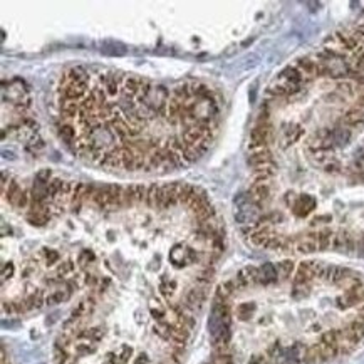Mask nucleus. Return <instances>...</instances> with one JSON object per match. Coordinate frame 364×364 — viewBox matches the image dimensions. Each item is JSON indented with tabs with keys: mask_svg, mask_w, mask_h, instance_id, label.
I'll return each mask as SVG.
<instances>
[{
	"mask_svg": "<svg viewBox=\"0 0 364 364\" xmlns=\"http://www.w3.org/2000/svg\"><path fill=\"white\" fill-rule=\"evenodd\" d=\"M87 71L81 66L71 67L69 71H66L62 74L61 79V86H69V84H79V82H89V78H87Z\"/></svg>",
	"mask_w": 364,
	"mask_h": 364,
	"instance_id": "423d86ee",
	"label": "nucleus"
},
{
	"mask_svg": "<svg viewBox=\"0 0 364 364\" xmlns=\"http://www.w3.org/2000/svg\"><path fill=\"white\" fill-rule=\"evenodd\" d=\"M351 136H353V133H351V129L346 128V126H341V128L332 129V143H334V148L346 146L351 141Z\"/></svg>",
	"mask_w": 364,
	"mask_h": 364,
	"instance_id": "2eb2a0df",
	"label": "nucleus"
},
{
	"mask_svg": "<svg viewBox=\"0 0 364 364\" xmlns=\"http://www.w3.org/2000/svg\"><path fill=\"white\" fill-rule=\"evenodd\" d=\"M3 312H7V314H17V304L15 302H3Z\"/></svg>",
	"mask_w": 364,
	"mask_h": 364,
	"instance_id": "e433bc0d",
	"label": "nucleus"
},
{
	"mask_svg": "<svg viewBox=\"0 0 364 364\" xmlns=\"http://www.w3.org/2000/svg\"><path fill=\"white\" fill-rule=\"evenodd\" d=\"M206 300V287H200V285H193L192 289L185 294L183 297V304L192 311H200Z\"/></svg>",
	"mask_w": 364,
	"mask_h": 364,
	"instance_id": "7ed1b4c3",
	"label": "nucleus"
},
{
	"mask_svg": "<svg viewBox=\"0 0 364 364\" xmlns=\"http://www.w3.org/2000/svg\"><path fill=\"white\" fill-rule=\"evenodd\" d=\"M59 134H61V138L64 139V141L69 145V143H74L76 136H78V131H76V128L71 122H62L61 126H59Z\"/></svg>",
	"mask_w": 364,
	"mask_h": 364,
	"instance_id": "6ab92c4d",
	"label": "nucleus"
},
{
	"mask_svg": "<svg viewBox=\"0 0 364 364\" xmlns=\"http://www.w3.org/2000/svg\"><path fill=\"white\" fill-rule=\"evenodd\" d=\"M176 290V282L175 281H168V279H163L160 282V292L164 295V297H170L173 292Z\"/></svg>",
	"mask_w": 364,
	"mask_h": 364,
	"instance_id": "c756f323",
	"label": "nucleus"
},
{
	"mask_svg": "<svg viewBox=\"0 0 364 364\" xmlns=\"http://www.w3.org/2000/svg\"><path fill=\"white\" fill-rule=\"evenodd\" d=\"M62 289H64V287H62ZM71 292L69 290H56V292H52V294L49 295V297H45V304H47V306H56V304H62V302H66V300H69L71 299Z\"/></svg>",
	"mask_w": 364,
	"mask_h": 364,
	"instance_id": "aec40b11",
	"label": "nucleus"
},
{
	"mask_svg": "<svg viewBox=\"0 0 364 364\" xmlns=\"http://www.w3.org/2000/svg\"><path fill=\"white\" fill-rule=\"evenodd\" d=\"M29 205V195L22 192V195H20L19 202H17V208H25V206Z\"/></svg>",
	"mask_w": 364,
	"mask_h": 364,
	"instance_id": "4c0bfd02",
	"label": "nucleus"
},
{
	"mask_svg": "<svg viewBox=\"0 0 364 364\" xmlns=\"http://www.w3.org/2000/svg\"><path fill=\"white\" fill-rule=\"evenodd\" d=\"M342 122H344V126L349 129L351 128H363L364 126V111H361V109H358L356 106H354L353 109H349V111L344 114Z\"/></svg>",
	"mask_w": 364,
	"mask_h": 364,
	"instance_id": "9d476101",
	"label": "nucleus"
},
{
	"mask_svg": "<svg viewBox=\"0 0 364 364\" xmlns=\"http://www.w3.org/2000/svg\"><path fill=\"white\" fill-rule=\"evenodd\" d=\"M331 248L336 252L351 253L356 250V240H354V237H351L348 232H339V234H334Z\"/></svg>",
	"mask_w": 364,
	"mask_h": 364,
	"instance_id": "20e7f679",
	"label": "nucleus"
},
{
	"mask_svg": "<svg viewBox=\"0 0 364 364\" xmlns=\"http://www.w3.org/2000/svg\"><path fill=\"white\" fill-rule=\"evenodd\" d=\"M50 220V213H27V222L36 227H44Z\"/></svg>",
	"mask_w": 364,
	"mask_h": 364,
	"instance_id": "bb28decb",
	"label": "nucleus"
},
{
	"mask_svg": "<svg viewBox=\"0 0 364 364\" xmlns=\"http://www.w3.org/2000/svg\"><path fill=\"white\" fill-rule=\"evenodd\" d=\"M40 255L44 257V262L47 267H50V265L57 264L59 259H61V255H59L57 250H52V248H42L40 250Z\"/></svg>",
	"mask_w": 364,
	"mask_h": 364,
	"instance_id": "c85d7f7f",
	"label": "nucleus"
},
{
	"mask_svg": "<svg viewBox=\"0 0 364 364\" xmlns=\"http://www.w3.org/2000/svg\"><path fill=\"white\" fill-rule=\"evenodd\" d=\"M248 364H267V361H265L264 356H253L252 361L248 363Z\"/></svg>",
	"mask_w": 364,
	"mask_h": 364,
	"instance_id": "79ce46f5",
	"label": "nucleus"
},
{
	"mask_svg": "<svg viewBox=\"0 0 364 364\" xmlns=\"http://www.w3.org/2000/svg\"><path fill=\"white\" fill-rule=\"evenodd\" d=\"M96 260V255L92 250H87V248H84V250H81V253L78 255V265L82 269L89 267V264H92V262Z\"/></svg>",
	"mask_w": 364,
	"mask_h": 364,
	"instance_id": "cd10ccee",
	"label": "nucleus"
},
{
	"mask_svg": "<svg viewBox=\"0 0 364 364\" xmlns=\"http://www.w3.org/2000/svg\"><path fill=\"white\" fill-rule=\"evenodd\" d=\"M101 54L111 56V57H121L126 54V45L120 44V42H114V40H104V42H101Z\"/></svg>",
	"mask_w": 364,
	"mask_h": 364,
	"instance_id": "4468645a",
	"label": "nucleus"
},
{
	"mask_svg": "<svg viewBox=\"0 0 364 364\" xmlns=\"http://www.w3.org/2000/svg\"><path fill=\"white\" fill-rule=\"evenodd\" d=\"M133 356V349L129 346H121L120 351L116 353V361L120 364H126L129 361V358Z\"/></svg>",
	"mask_w": 364,
	"mask_h": 364,
	"instance_id": "7c9ffc66",
	"label": "nucleus"
},
{
	"mask_svg": "<svg viewBox=\"0 0 364 364\" xmlns=\"http://www.w3.org/2000/svg\"><path fill=\"white\" fill-rule=\"evenodd\" d=\"M270 195H272V190H270V183H262V181H255L250 186V200L257 208H262L265 206L270 200Z\"/></svg>",
	"mask_w": 364,
	"mask_h": 364,
	"instance_id": "f03ea898",
	"label": "nucleus"
},
{
	"mask_svg": "<svg viewBox=\"0 0 364 364\" xmlns=\"http://www.w3.org/2000/svg\"><path fill=\"white\" fill-rule=\"evenodd\" d=\"M332 239H334V232L331 228H321V230L317 232V247H319V250H327V248H331Z\"/></svg>",
	"mask_w": 364,
	"mask_h": 364,
	"instance_id": "f3484780",
	"label": "nucleus"
},
{
	"mask_svg": "<svg viewBox=\"0 0 364 364\" xmlns=\"http://www.w3.org/2000/svg\"><path fill=\"white\" fill-rule=\"evenodd\" d=\"M277 272H279V279L282 281H287L290 277L292 272H294V262L292 260H283L277 265Z\"/></svg>",
	"mask_w": 364,
	"mask_h": 364,
	"instance_id": "5701e85b",
	"label": "nucleus"
},
{
	"mask_svg": "<svg viewBox=\"0 0 364 364\" xmlns=\"http://www.w3.org/2000/svg\"><path fill=\"white\" fill-rule=\"evenodd\" d=\"M109 283H111L109 279H103V281L99 282V285H97V294H103V292L109 287Z\"/></svg>",
	"mask_w": 364,
	"mask_h": 364,
	"instance_id": "58836bf2",
	"label": "nucleus"
},
{
	"mask_svg": "<svg viewBox=\"0 0 364 364\" xmlns=\"http://www.w3.org/2000/svg\"><path fill=\"white\" fill-rule=\"evenodd\" d=\"M81 111H82L81 101H76V99L61 101V116H62V120H73V118L78 116Z\"/></svg>",
	"mask_w": 364,
	"mask_h": 364,
	"instance_id": "1a4fd4ad",
	"label": "nucleus"
},
{
	"mask_svg": "<svg viewBox=\"0 0 364 364\" xmlns=\"http://www.w3.org/2000/svg\"><path fill=\"white\" fill-rule=\"evenodd\" d=\"M84 282H86V285H89V287H94V285H99V279L96 277V275H92V274H86L84 275Z\"/></svg>",
	"mask_w": 364,
	"mask_h": 364,
	"instance_id": "c9c22d12",
	"label": "nucleus"
},
{
	"mask_svg": "<svg viewBox=\"0 0 364 364\" xmlns=\"http://www.w3.org/2000/svg\"><path fill=\"white\" fill-rule=\"evenodd\" d=\"M45 145H44V141H42V139H37V141H36V139H32V141H31V145H29V148H31V150H42V148H44Z\"/></svg>",
	"mask_w": 364,
	"mask_h": 364,
	"instance_id": "ea45409f",
	"label": "nucleus"
},
{
	"mask_svg": "<svg viewBox=\"0 0 364 364\" xmlns=\"http://www.w3.org/2000/svg\"><path fill=\"white\" fill-rule=\"evenodd\" d=\"M22 192H24V190H20V186H19V183H17V181H12V183H8V188H7V192H5V197H7V200H8V203H10L12 206H17V202H19V198H20V195H22Z\"/></svg>",
	"mask_w": 364,
	"mask_h": 364,
	"instance_id": "412c9836",
	"label": "nucleus"
},
{
	"mask_svg": "<svg viewBox=\"0 0 364 364\" xmlns=\"http://www.w3.org/2000/svg\"><path fill=\"white\" fill-rule=\"evenodd\" d=\"M50 176H52V173H50V170H40V171L36 175V181H39V183H42V185H49Z\"/></svg>",
	"mask_w": 364,
	"mask_h": 364,
	"instance_id": "72a5a7b5",
	"label": "nucleus"
},
{
	"mask_svg": "<svg viewBox=\"0 0 364 364\" xmlns=\"http://www.w3.org/2000/svg\"><path fill=\"white\" fill-rule=\"evenodd\" d=\"M235 290H239V289H237L235 281L232 279V281H227V282L220 283V285L217 287V294H215V297L223 300V302H227V300L235 294Z\"/></svg>",
	"mask_w": 364,
	"mask_h": 364,
	"instance_id": "dca6fc26",
	"label": "nucleus"
},
{
	"mask_svg": "<svg viewBox=\"0 0 364 364\" xmlns=\"http://www.w3.org/2000/svg\"><path fill=\"white\" fill-rule=\"evenodd\" d=\"M148 197V188L143 185H131L128 188H124V206H133L134 203H143L146 202Z\"/></svg>",
	"mask_w": 364,
	"mask_h": 364,
	"instance_id": "39448f33",
	"label": "nucleus"
},
{
	"mask_svg": "<svg viewBox=\"0 0 364 364\" xmlns=\"http://www.w3.org/2000/svg\"><path fill=\"white\" fill-rule=\"evenodd\" d=\"M316 208V200L309 195H302V197H297L292 205V210L297 217H306V215L311 213L312 210Z\"/></svg>",
	"mask_w": 364,
	"mask_h": 364,
	"instance_id": "0eeeda50",
	"label": "nucleus"
},
{
	"mask_svg": "<svg viewBox=\"0 0 364 364\" xmlns=\"http://www.w3.org/2000/svg\"><path fill=\"white\" fill-rule=\"evenodd\" d=\"M213 364H235L232 354H215Z\"/></svg>",
	"mask_w": 364,
	"mask_h": 364,
	"instance_id": "473e14b6",
	"label": "nucleus"
},
{
	"mask_svg": "<svg viewBox=\"0 0 364 364\" xmlns=\"http://www.w3.org/2000/svg\"><path fill=\"white\" fill-rule=\"evenodd\" d=\"M74 270H76V267H74V264H73V262H71V260L62 262V264L57 267V277H59V279H62V281H66V279L73 277V275H74Z\"/></svg>",
	"mask_w": 364,
	"mask_h": 364,
	"instance_id": "b1692460",
	"label": "nucleus"
},
{
	"mask_svg": "<svg viewBox=\"0 0 364 364\" xmlns=\"http://www.w3.org/2000/svg\"><path fill=\"white\" fill-rule=\"evenodd\" d=\"M3 156H5V158H10V160H14V158H15L14 153H7V151H3Z\"/></svg>",
	"mask_w": 364,
	"mask_h": 364,
	"instance_id": "49530a36",
	"label": "nucleus"
},
{
	"mask_svg": "<svg viewBox=\"0 0 364 364\" xmlns=\"http://www.w3.org/2000/svg\"><path fill=\"white\" fill-rule=\"evenodd\" d=\"M101 89L104 91L106 97H114L116 94H120L121 89H120V78H118L116 74H104L101 76Z\"/></svg>",
	"mask_w": 364,
	"mask_h": 364,
	"instance_id": "6e6552de",
	"label": "nucleus"
},
{
	"mask_svg": "<svg viewBox=\"0 0 364 364\" xmlns=\"http://www.w3.org/2000/svg\"><path fill=\"white\" fill-rule=\"evenodd\" d=\"M295 250L299 253H312L319 250V247H317V234H309L304 239L297 240L295 242Z\"/></svg>",
	"mask_w": 364,
	"mask_h": 364,
	"instance_id": "ddd939ff",
	"label": "nucleus"
},
{
	"mask_svg": "<svg viewBox=\"0 0 364 364\" xmlns=\"http://www.w3.org/2000/svg\"><path fill=\"white\" fill-rule=\"evenodd\" d=\"M87 334H89V337H91V341L94 342H101L103 341V337H104V332H103V329L101 327H91V329H87Z\"/></svg>",
	"mask_w": 364,
	"mask_h": 364,
	"instance_id": "2f4dec72",
	"label": "nucleus"
},
{
	"mask_svg": "<svg viewBox=\"0 0 364 364\" xmlns=\"http://www.w3.org/2000/svg\"><path fill=\"white\" fill-rule=\"evenodd\" d=\"M358 250H359V255L364 257V235L359 239V242H358Z\"/></svg>",
	"mask_w": 364,
	"mask_h": 364,
	"instance_id": "c03bdc74",
	"label": "nucleus"
},
{
	"mask_svg": "<svg viewBox=\"0 0 364 364\" xmlns=\"http://www.w3.org/2000/svg\"><path fill=\"white\" fill-rule=\"evenodd\" d=\"M253 312H255V304H250V302L240 304V306L237 307V317H239L240 321H248L253 316Z\"/></svg>",
	"mask_w": 364,
	"mask_h": 364,
	"instance_id": "4be33fe9",
	"label": "nucleus"
},
{
	"mask_svg": "<svg viewBox=\"0 0 364 364\" xmlns=\"http://www.w3.org/2000/svg\"><path fill=\"white\" fill-rule=\"evenodd\" d=\"M133 364H148V356L146 354H139V356L133 361Z\"/></svg>",
	"mask_w": 364,
	"mask_h": 364,
	"instance_id": "a19ab883",
	"label": "nucleus"
},
{
	"mask_svg": "<svg viewBox=\"0 0 364 364\" xmlns=\"http://www.w3.org/2000/svg\"><path fill=\"white\" fill-rule=\"evenodd\" d=\"M2 325H3V327H15L17 323H5V321H3Z\"/></svg>",
	"mask_w": 364,
	"mask_h": 364,
	"instance_id": "a18cd8bd",
	"label": "nucleus"
},
{
	"mask_svg": "<svg viewBox=\"0 0 364 364\" xmlns=\"http://www.w3.org/2000/svg\"><path fill=\"white\" fill-rule=\"evenodd\" d=\"M279 281V272L277 267L274 264H264L260 267V275H259V283L260 285H270Z\"/></svg>",
	"mask_w": 364,
	"mask_h": 364,
	"instance_id": "f8f14e48",
	"label": "nucleus"
},
{
	"mask_svg": "<svg viewBox=\"0 0 364 364\" xmlns=\"http://www.w3.org/2000/svg\"><path fill=\"white\" fill-rule=\"evenodd\" d=\"M198 252L193 250L192 247H183V245H175L170 250V262L176 269H181L188 264L198 260Z\"/></svg>",
	"mask_w": 364,
	"mask_h": 364,
	"instance_id": "f257e3e1",
	"label": "nucleus"
},
{
	"mask_svg": "<svg viewBox=\"0 0 364 364\" xmlns=\"http://www.w3.org/2000/svg\"><path fill=\"white\" fill-rule=\"evenodd\" d=\"M150 311H151V316H153L155 319L158 321V323H162V321H166V319H164V316H166V311H164L163 306L158 302V300H155V299L150 300Z\"/></svg>",
	"mask_w": 364,
	"mask_h": 364,
	"instance_id": "a878e982",
	"label": "nucleus"
},
{
	"mask_svg": "<svg viewBox=\"0 0 364 364\" xmlns=\"http://www.w3.org/2000/svg\"><path fill=\"white\" fill-rule=\"evenodd\" d=\"M64 183H66V181H62L59 178L50 180L49 185H47V197L49 198H57L59 195H61L62 188H64Z\"/></svg>",
	"mask_w": 364,
	"mask_h": 364,
	"instance_id": "393cba45",
	"label": "nucleus"
},
{
	"mask_svg": "<svg viewBox=\"0 0 364 364\" xmlns=\"http://www.w3.org/2000/svg\"><path fill=\"white\" fill-rule=\"evenodd\" d=\"M297 69L302 73L306 78H309L312 81V79L316 78V71H317V61L314 57H300L295 61L294 64Z\"/></svg>",
	"mask_w": 364,
	"mask_h": 364,
	"instance_id": "9b49d317",
	"label": "nucleus"
},
{
	"mask_svg": "<svg viewBox=\"0 0 364 364\" xmlns=\"http://www.w3.org/2000/svg\"><path fill=\"white\" fill-rule=\"evenodd\" d=\"M25 300V306H27V311H34V309H40L42 306H44L45 299L44 295H42L40 290H36L32 292L31 295H27V297L24 299Z\"/></svg>",
	"mask_w": 364,
	"mask_h": 364,
	"instance_id": "a211bd4d",
	"label": "nucleus"
},
{
	"mask_svg": "<svg viewBox=\"0 0 364 364\" xmlns=\"http://www.w3.org/2000/svg\"><path fill=\"white\" fill-rule=\"evenodd\" d=\"M356 108L364 111V94H359L358 99H356Z\"/></svg>",
	"mask_w": 364,
	"mask_h": 364,
	"instance_id": "37998d69",
	"label": "nucleus"
},
{
	"mask_svg": "<svg viewBox=\"0 0 364 364\" xmlns=\"http://www.w3.org/2000/svg\"><path fill=\"white\" fill-rule=\"evenodd\" d=\"M14 264H3L2 265V281H7V279H10L12 275H14Z\"/></svg>",
	"mask_w": 364,
	"mask_h": 364,
	"instance_id": "f704fd0d",
	"label": "nucleus"
}]
</instances>
